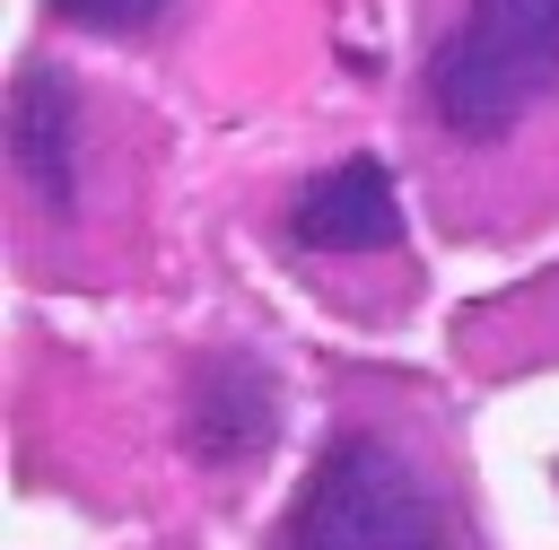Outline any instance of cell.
<instances>
[{"label": "cell", "instance_id": "obj_1", "mask_svg": "<svg viewBox=\"0 0 559 550\" xmlns=\"http://www.w3.org/2000/svg\"><path fill=\"white\" fill-rule=\"evenodd\" d=\"M559 79V0H472L428 61V105L454 140H507Z\"/></svg>", "mask_w": 559, "mask_h": 550}, {"label": "cell", "instance_id": "obj_5", "mask_svg": "<svg viewBox=\"0 0 559 550\" xmlns=\"http://www.w3.org/2000/svg\"><path fill=\"white\" fill-rule=\"evenodd\" d=\"M271 428H280V393H271V375H262L253 358H210V367L192 375V410H183L192 454L245 463V454L271 445Z\"/></svg>", "mask_w": 559, "mask_h": 550}, {"label": "cell", "instance_id": "obj_6", "mask_svg": "<svg viewBox=\"0 0 559 550\" xmlns=\"http://www.w3.org/2000/svg\"><path fill=\"white\" fill-rule=\"evenodd\" d=\"M166 0H52V17H70V26H96V35H131V26H148Z\"/></svg>", "mask_w": 559, "mask_h": 550}, {"label": "cell", "instance_id": "obj_3", "mask_svg": "<svg viewBox=\"0 0 559 550\" xmlns=\"http://www.w3.org/2000/svg\"><path fill=\"white\" fill-rule=\"evenodd\" d=\"M9 157H17L26 192H35L52 218H70V210H79V175H87V157H79V96H70V79H61V70H44V61H26V70H17Z\"/></svg>", "mask_w": 559, "mask_h": 550}, {"label": "cell", "instance_id": "obj_4", "mask_svg": "<svg viewBox=\"0 0 559 550\" xmlns=\"http://www.w3.org/2000/svg\"><path fill=\"white\" fill-rule=\"evenodd\" d=\"M288 236L306 253H393L402 244V201H393V175L376 157H349L332 175H314L297 201H288Z\"/></svg>", "mask_w": 559, "mask_h": 550}, {"label": "cell", "instance_id": "obj_2", "mask_svg": "<svg viewBox=\"0 0 559 550\" xmlns=\"http://www.w3.org/2000/svg\"><path fill=\"white\" fill-rule=\"evenodd\" d=\"M288 550H454L437 489L384 437H341L288 524Z\"/></svg>", "mask_w": 559, "mask_h": 550}]
</instances>
